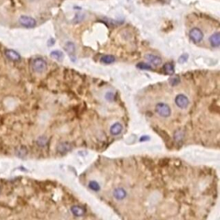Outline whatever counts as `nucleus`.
<instances>
[{
  "label": "nucleus",
  "instance_id": "nucleus-1",
  "mask_svg": "<svg viewBox=\"0 0 220 220\" xmlns=\"http://www.w3.org/2000/svg\"><path fill=\"white\" fill-rule=\"evenodd\" d=\"M155 111L156 114L162 118H169L170 117L171 108L170 106L165 103H158L156 104Z\"/></svg>",
  "mask_w": 220,
  "mask_h": 220
},
{
  "label": "nucleus",
  "instance_id": "nucleus-2",
  "mask_svg": "<svg viewBox=\"0 0 220 220\" xmlns=\"http://www.w3.org/2000/svg\"><path fill=\"white\" fill-rule=\"evenodd\" d=\"M32 69L35 73L42 74L43 72H45L47 69V64L44 59L42 58H36L32 61L31 63Z\"/></svg>",
  "mask_w": 220,
  "mask_h": 220
},
{
  "label": "nucleus",
  "instance_id": "nucleus-3",
  "mask_svg": "<svg viewBox=\"0 0 220 220\" xmlns=\"http://www.w3.org/2000/svg\"><path fill=\"white\" fill-rule=\"evenodd\" d=\"M175 103L180 109H186L189 106V98L185 94H178L175 97Z\"/></svg>",
  "mask_w": 220,
  "mask_h": 220
},
{
  "label": "nucleus",
  "instance_id": "nucleus-4",
  "mask_svg": "<svg viewBox=\"0 0 220 220\" xmlns=\"http://www.w3.org/2000/svg\"><path fill=\"white\" fill-rule=\"evenodd\" d=\"M18 22L21 24V26L24 27L26 29H33L37 24L36 20L29 15H21Z\"/></svg>",
  "mask_w": 220,
  "mask_h": 220
},
{
  "label": "nucleus",
  "instance_id": "nucleus-5",
  "mask_svg": "<svg viewBox=\"0 0 220 220\" xmlns=\"http://www.w3.org/2000/svg\"><path fill=\"white\" fill-rule=\"evenodd\" d=\"M189 38L194 43H200L204 39V34L199 28H193L189 31Z\"/></svg>",
  "mask_w": 220,
  "mask_h": 220
},
{
  "label": "nucleus",
  "instance_id": "nucleus-6",
  "mask_svg": "<svg viewBox=\"0 0 220 220\" xmlns=\"http://www.w3.org/2000/svg\"><path fill=\"white\" fill-rule=\"evenodd\" d=\"M64 49L73 62L76 61V46L72 42H67L64 46Z\"/></svg>",
  "mask_w": 220,
  "mask_h": 220
},
{
  "label": "nucleus",
  "instance_id": "nucleus-7",
  "mask_svg": "<svg viewBox=\"0 0 220 220\" xmlns=\"http://www.w3.org/2000/svg\"><path fill=\"white\" fill-rule=\"evenodd\" d=\"M144 59L148 61L150 65H153V66H159L162 64V62H163L161 57L157 56V55H155V54H152V53L145 54L144 55Z\"/></svg>",
  "mask_w": 220,
  "mask_h": 220
},
{
  "label": "nucleus",
  "instance_id": "nucleus-8",
  "mask_svg": "<svg viewBox=\"0 0 220 220\" xmlns=\"http://www.w3.org/2000/svg\"><path fill=\"white\" fill-rule=\"evenodd\" d=\"M4 55L9 60L13 62H18L21 60V55L16 51L13 49H6L4 51Z\"/></svg>",
  "mask_w": 220,
  "mask_h": 220
},
{
  "label": "nucleus",
  "instance_id": "nucleus-9",
  "mask_svg": "<svg viewBox=\"0 0 220 220\" xmlns=\"http://www.w3.org/2000/svg\"><path fill=\"white\" fill-rule=\"evenodd\" d=\"M123 131V125L120 122H114V124H112L109 128V133L112 136L116 137L119 136Z\"/></svg>",
  "mask_w": 220,
  "mask_h": 220
},
{
  "label": "nucleus",
  "instance_id": "nucleus-10",
  "mask_svg": "<svg viewBox=\"0 0 220 220\" xmlns=\"http://www.w3.org/2000/svg\"><path fill=\"white\" fill-rule=\"evenodd\" d=\"M209 42L210 45L213 47L218 48L220 46V34L219 32H215L213 33L210 37H209Z\"/></svg>",
  "mask_w": 220,
  "mask_h": 220
},
{
  "label": "nucleus",
  "instance_id": "nucleus-11",
  "mask_svg": "<svg viewBox=\"0 0 220 220\" xmlns=\"http://www.w3.org/2000/svg\"><path fill=\"white\" fill-rule=\"evenodd\" d=\"M175 65H174V64L170 63V62L165 63L163 65V72H165V74L172 76V75L175 74Z\"/></svg>",
  "mask_w": 220,
  "mask_h": 220
},
{
  "label": "nucleus",
  "instance_id": "nucleus-12",
  "mask_svg": "<svg viewBox=\"0 0 220 220\" xmlns=\"http://www.w3.org/2000/svg\"><path fill=\"white\" fill-rule=\"evenodd\" d=\"M116 60V59L114 57V55H109V54H106V55H103V57L100 59V61L105 64V65H110V64H113Z\"/></svg>",
  "mask_w": 220,
  "mask_h": 220
},
{
  "label": "nucleus",
  "instance_id": "nucleus-13",
  "mask_svg": "<svg viewBox=\"0 0 220 220\" xmlns=\"http://www.w3.org/2000/svg\"><path fill=\"white\" fill-rule=\"evenodd\" d=\"M28 152L29 151H28L27 147H25V146H20V147H18L15 150V154L20 158H24L28 155Z\"/></svg>",
  "mask_w": 220,
  "mask_h": 220
},
{
  "label": "nucleus",
  "instance_id": "nucleus-14",
  "mask_svg": "<svg viewBox=\"0 0 220 220\" xmlns=\"http://www.w3.org/2000/svg\"><path fill=\"white\" fill-rule=\"evenodd\" d=\"M50 56L55 60L61 61L63 60V59H64V53H62L61 51H59V50H54L53 52H51Z\"/></svg>",
  "mask_w": 220,
  "mask_h": 220
},
{
  "label": "nucleus",
  "instance_id": "nucleus-15",
  "mask_svg": "<svg viewBox=\"0 0 220 220\" xmlns=\"http://www.w3.org/2000/svg\"><path fill=\"white\" fill-rule=\"evenodd\" d=\"M136 67L139 70L142 71H151L152 70V66L148 63H145V62H139V64H137Z\"/></svg>",
  "mask_w": 220,
  "mask_h": 220
},
{
  "label": "nucleus",
  "instance_id": "nucleus-16",
  "mask_svg": "<svg viewBox=\"0 0 220 220\" xmlns=\"http://www.w3.org/2000/svg\"><path fill=\"white\" fill-rule=\"evenodd\" d=\"M105 99H106L108 102H109V103L114 102V101H115V95H114V92L108 91L106 94H105Z\"/></svg>",
  "mask_w": 220,
  "mask_h": 220
},
{
  "label": "nucleus",
  "instance_id": "nucleus-17",
  "mask_svg": "<svg viewBox=\"0 0 220 220\" xmlns=\"http://www.w3.org/2000/svg\"><path fill=\"white\" fill-rule=\"evenodd\" d=\"M169 84H170L171 86H176V85H178V84H180L181 79H180L179 77L173 76L172 77L169 78Z\"/></svg>",
  "mask_w": 220,
  "mask_h": 220
},
{
  "label": "nucleus",
  "instance_id": "nucleus-18",
  "mask_svg": "<svg viewBox=\"0 0 220 220\" xmlns=\"http://www.w3.org/2000/svg\"><path fill=\"white\" fill-rule=\"evenodd\" d=\"M187 59H188V54H187V53H183L178 59L179 62L182 63H182H185Z\"/></svg>",
  "mask_w": 220,
  "mask_h": 220
},
{
  "label": "nucleus",
  "instance_id": "nucleus-19",
  "mask_svg": "<svg viewBox=\"0 0 220 220\" xmlns=\"http://www.w3.org/2000/svg\"><path fill=\"white\" fill-rule=\"evenodd\" d=\"M84 17H85V15H83V14H77L76 16H75V18H74V21L76 22V23H79V22H82L83 20L84 19Z\"/></svg>",
  "mask_w": 220,
  "mask_h": 220
},
{
  "label": "nucleus",
  "instance_id": "nucleus-20",
  "mask_svg": "<svg viewBox=\"0 0 220 220\" xmlns=\"http://www.w3.org/2000/svg\"><path fill=\"white\" fill-rule=\"evenodd\" d=\"M0 194H1V187H0Z\"/></svg>",
  "mask_w": 220,
  "mask_h": 220
}]
</instances>
